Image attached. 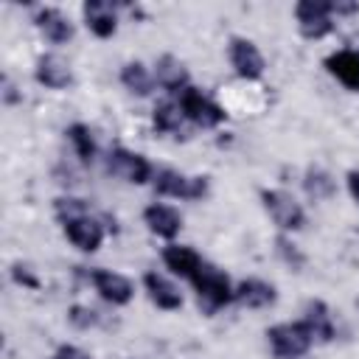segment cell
Wrapping results in <instances>:
<instances>
[{"instance_id": "cell-1", "label": "cell", "mask_w": 359, "mask_h": 359, "mask_svg": "<svg viewBox=\"0 0 359 359\" xmlns=\"http://www.w3.org/2000/svg\"><path fill=\"white\" fill-rule=\"evenodd\" d=\"M191 283H194V289L199 294V303H205L208 311L222 309L230 300H236V289L230 286V278L219 266H213L210 261H202L199 264V269L194 272Z\"/></svg>"}, {"instance_id": "cell-2", "label": "cell", "mask_w": 359, "mask_h": 359, "mask_svg": "<svg viewBox=\"0 0 359 359\" xmlns=\"http://www.w3.org/2000/svg\"><path fill=\"white\" fill-rule=\"evenodd\" d=\"M266 339H269L275 356H280V359H297L314 342V337H311V331H309V325L303 320L300 323H278V325H272L266 331Z\"/></svg>"}, {"instance_id": "cell-3", "label": "cell", "mask_w": 359, "mask_h": 359, "mask_svg": "<svg viewBox=\"0 0 359 359\" xmlns=\"http://www.w3.org/2000/svg\"><path fill=\"white\" fill-rule=\"evenodd\" d=\"M180 109H182V115L194 123V126H202V129H213V126H219L222 121H224V109L213 101V98H208L202 90H196V87H185L182 93H180Z\"/></svg>"}, {"instance_id": "cell-4", "label": "cell", "mask_w": 359, "mask_h": 359, "mask_svg": "<svg viewBox=\"0 0 359 359\" xmlns=\"http://www.w3.org/2000/svg\"><path fill=\"white\" fill-rule=\"evenodd\" d=\"M151 185L157 194L174 196V199H202L208 194L205 177H185L174 168H157L151 177Z\"/></svg>"}, {"instance_id": "cell-5", "label": "cell", "mask_w": 359, "mask_h": 359, "mask_svg": "<svg viewBox=\"0 0 359 359\" xmlns=\"http://www.w3.org/2000/svg\"><path fill=\"white\" fill-rule=\"evenodd\" d=\"M331 3L328 0H300L294 6V17H297V28L306 39H320L325 36L334 22H331Z\"/></svg>"}, {"instance_id": "cell-6", "label": "cell", "mask_w": 359, "mask_h": 359, "mask_svg": "<svg viewBox=\"0 0 359 359\" xmlns=\"http://www.w3.org/2000/svg\"><path fill=\"white\" fill-rule=\"evenodd\" d=\"M261 199H264V208L269 210L272 222L280 230H300L303 227L306 213H303L300 202L292 194H286V191H261Z\"/></svg>"}, {"instance_id": "cell-7", "label": "cell", "mask_w": 359, "mask_h": 359, "mask_svg": "<svg viewBox=\"0 0 359 359\" xmlns=\"http://www.w3.org/2000/svg\"><path fill=\"white\" fill-rule=\"evenodd\" d=\"M107 168L115 177H121L126 182H135V185H143V182H149L154 177L151 163L143 154L129 151V149H112L109 157H107Z\"/></svg>"}, {"instance_id": "cell-8", "label": "cell", "mask_w": 359, "mask_h": 359, "mask_svg": "<svg viewBox=\"0 0 359 359\" xmlns=\"http://www.w3.org/2000/svg\"><path fill=\"white\" fill-rule=\"evenodd\" d=\"M90 280L95 286V292L112 303V306H126L132 297H135V286L126 275L121 272H112V269H93L90 272Z\"/></svg>"}, {"instance_id": "cell-9", "label": "cell", "mask_w": 359, "mask_h": 359, "mask_svg": "<svg viewBox=\"0 0 359 359\" xmlns=\"http://www.w3.org/2000/svg\"><path fill=\"white\" fill-rule=\"evenodd\" d=\"M230 62L241 79L252 81V79H261V73H264V56L252 39L233 36L230 39Z\"/></svg>"}, {"instance_id": "cell-10", "label": "cell", "mask_w": 359, "mask_h": 359, "mask_svg": "<svg viewBox=\"0 0 359 359\" xmlns=\"http://www.w3.org/2000/svg\"><path fill=\"white\" fill-rule=\"evenodd\" d=\"M65 236L70 244H76L84 252H95L104 241V227L87 213V216H76L65 222Z\"/></svg>"}, {"instance_id": "cell-11", "label": "cell", "mask_w": 359, "mask_h": 359, "mask_svg": "<svg viewBox=\"0 0 359 359\" xmlns=\"http://www.w3.org/2000/svg\"><path fill=\"white\" fill-rule=\"evenodd\" d=\"M143 219L149 224V230L160 238H174L180 230H182V216L177 208L165 205V202H151L146 210H143Z\"/></svg>"}, {"instance_id": "cell-12", "label": "cell", "mask_w": 359, "mask_h": 359, "mask_svg": "<svg viewBox=\"0 0 359 359\" xmlns=\"http://www.w3.org/2000/svg\"><path fill=\"white\" fill-rule=\"evenodd\" d=\"M34 76H36L39 84H45V87H50V90H65V87L73 84V70H70V65H67L59 53H45V56H39Z\"/></svg>"}, {"instance_id": "cell-13", "label": "cell", "mask_w": 359, "mask_h": 359, "mask_svg": "<svg viewBox=\"0 0 359 359\" xmlns=\"http://www.w3.org/2000/svg\"><path fill=\"white\" fill-rule=\"evenodd\" d=\"M84 20H87V28H90L98 39L112 36L115 28H118L115 6L107 3V0H87V3H84Z\"/></svg>"}, {"instance_id": "cell-14", "label": "cell", "mask_w": 359, "mask_h": 359, "mask_svg": "<svg viewBox=\"0 0 359 359\" xmlns=\"http://www.w3.org/2000/svg\"><path fill=\"white\" fill-rule=\"evenodd\" d=\"M143 283H146V292H149V297H151V303H154L157 309L174 311V309L182 306V292H180L165 275H160V272H146Z\"/></svg>"}, {"instance_id": "cell-15", "label": "cell", "mask_w": 359, "mask_h": 359, "mask_svg": "<svg viewBox=\"0 0 359 359\" xmlns=\"http://www.w3.org/2000/svg\"><path fill=\"white\" fill-rule=\"evenodd\" d=\"M236 300L247 309H266L278 300V289L261 278H247L236 286Z\"/></svg>"}, {"instance_id": "cell-16", "label": "cell", "mask_w": 359, "mask_h": 359, "mask_svg": "<svg viewBox=\"0 0 359 359\" xmlns=\"http://www.w3.org/2000/svg\"><path fill=\"white\" fill-rule=\"evenodd\" d=\"M157 70H154V79H157V84L163 87V90H168V93H182L185 87H191L188 84V70L182 67V62L177 59V56H171V53H165V56H160L157 59V65H154Z\"/></svg>"}, {"instance_id": "cell-17", "label": "cell", "mask_w": 359, "mask_h": 359, "mask_svg": "<svg viewBox=\"0 0 359 359\" xmlns=\"http://www.w3.org/2000/svg\"><path fill=\"white\" fill-rule=\"evenodd\" d=\"M331 76H337L348 90H359V50H337L325 59Z\"/></svg>"}, {"instance_id": "cell-18", "label": "cell", "mask_w": 359, "mask_h": 359, "mask_svg": "<svg viewBox=\"0 0 359 359\" xmlns=\"http://www.w3.org/2000/svg\"><path fill=\"white\" fill-rule=\"evenodd\" d=\"M36 28H39L50 42H56V45L73 39V22H70V17H65L59 8H39V14H36Z\"/></svg>"}, {"instance_id": "cell-19", "label": "cell", "mask_w": 359, "mask_h": 359, "mask_svg": "<svg viewBox=\"0 0 359 359\" xmlns=\"http://www.w3.org/2000/svg\"><path fill=\"white\" fill-rule=\"evenodd\" d=\"M163 261H165V266L174 272V275H180V278H194V272L199 269V264H202V258H199V252L196 250H191V247H180V244H168L165 250H163Z\"/></svg>"}, {"instance_id": "cell-20", "label": "cell", "mask_w": 359, "mask_h": 359, "mask_svg": "<svg viewBox=\"0 0 359 359\" xmlns=\"http://www.w3.org/2000/svg\"><path fill=\"white\" fill-rule=\"evenodd\" d=\"M185 115L180 109V104L174 101H160L154 107V129L157 132H168L174 137H185Z\"/></svg>"}, {"instance_id": "cell-21", "label": "cell", "mask_w": 359, "mask_h": 359, "mask_svg": "<svg viewBox=\"0 0 359 359\" xmlns=\"http://www.w3.org/2000/svg\"><path fill=\"white\" fill-rule=\"evenodd\" d=\"M303 323L309 325V331H311L314 339H320V342L334 339V323H331L328 306H325L323 300H314V303L306 306V317H303Z\"/></svg>"}, {"instance_id": "cell-22", "label": "cell", "mask_w": 359, "mask_h": 359, "mask_svg": "<svg viewBox=\"0 0 359 359\" xmlns=\"http://www.w3.org/2000/svg\"><path fill=\"white\" fill-rule=\"evenodd\" d=\"M121 81L126 84V90H132V93H137V95H149L151 87H154V76H151V73L146 70V65H140V62L123 65Z\"/></svg>"}, {"instance_id": "cell-23", "label": "cell", "mask_w": 359, "mask_h": 359, "mask_svg": "<svg viewBox=\"0 0 359 359\" xmlns=\"http://www.w3.org/2000/svg\"><path fill=\"white\" fill-rule=\"evenodd\" d=\"M67 140L73 143L76 154H79L84 163L93 160V154H95V140H93L90 126H84V123H73V126H67Z\"/></svg>"}, {"instance_id": "cell-24", "label": "cell", "mask_w": 359, "mask_h": 359, "mask_svg": "<svg viewBox=\"0 0 359 359\" xmlns=\"http://www.w3.org/2000/svg\"><path fill=\"white\" fill-rule=\"evenodd\" d=\"M303 185H306V194L314 196V199H328L334 194V188H337L334 180H331V174L323 171V168H309Z\"/></svg>"}, {"instance_id": "cell-25", "label": "cell", "mask_w": 359, "mask_h": 359, "mask_svg": "<svg viewBox=\"0 0 359 359\" xmlns=\"http://www.w3.org/2000/svg\"><path fill=\"white\" fill-rule=\"evenodd\" d=\"M56 213L62 222L76 219V216H87V202L76 199V196H62V199H56Z\"/></svg>"}, {"instance_id": "cell-26", "label": "cell", "mask_w": 359, "mask_h": 359, "mask_svg": "<svg viewBox=\"0 0 359 359\" xmlns=\"http://www.w3.org/2000/svg\"><path fill=\"white\" fill-rule=\"evenodd\" d=\"M67 320L76 325V328H93L98 323V314L90 309V306H73L67 311Z\"/></svg>"}, {"instance_id": "cell-27", "label": "cell", "mask_w": 359, "mask_h": 359, "mask_svg": "<svg viewBox=\"0 0 359 359\" xmlns=\"http://www.w3.org/2000/svg\"><path fill=\"white\" fill-rule=\"evenodd\" d=\"M275 244H278V252L283 255V261H286V264H292L294 269H300V266H303V261H306V258L300 255V250H297V247H294L289 238L278 236V241H275Z\"/></svg>"}, {"instance_id": "cell-28", "label": "cell", "mask_w": 359, "mask_h": 359, "mask_svg": "<svg viewBox=\"0 0 359 359\" xmlns=\"http://www.w3.org/2000/svg\"><path fill=\"white\" fill-rule=\"evenodd\" d=\"M53 359H93V356L87 351H81L79 345H59Z\"/></svg>"}, {"instance_id": "cell-29", "label": "cell", "mask_w": 359, "mask_h": 359, "mask_svg": "<svg viewBox=\"0 0 359 359\" xmlns=\"http://www.w3.org/2000/svg\"><path fill=\"white\" fill-rule=\"evenodd\" d=\"M11 278H14L17 283H22V286H31V289H36V286H39V283H36V278H34L22 264H14V266H11Z\"/></svg>"}, {"instance_id": "cell-30", "label": "cell", "mask_w": 359, "mask_h": 359, "mask_svg": "<svg viewBox=\"0 0 359 359\" xmlns=\"http://www.w3.org/2000/svg\"><path fill=\"white\" fill-rule=\"evenodd\" d=\"M331 11L334 14H353V11H359V3H331Z\"/></svg>"}, {"instance_id": "cell-31", "label": "cell", "mask_w": 359, "mask_h": 359, "mask_svg": "<svg viewBox=\"0 0 359 359\" xmlns=\"http://www.w3.org/2000/svg\"><path fill=\"white\" fill-rule=\"evenodd\" d=\"M348 191H351V196L359 202V171H351V174H348Z\"/></svg>"}]
</instances>
